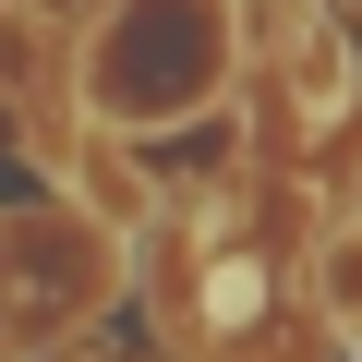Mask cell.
Segmentation results:
<instances>
[{
  "label": "cell",
  "instance_id": "6da1fadb",
  "mask_svg": "<svg viewBox=\"0 0 362 362\" xmlns=\"http://www.w3.org/2000/svg\"><path fill=\"white\" fill-rule=\"evenodd\" d=\"M302 302H314V326H362V230H326V242H314Z\"/></svg>",
  "mask_w": 362,
  "mask_h": 362
},
{
  "label": "cell",
  "instance_id": "7a4b0ae2",
  "mask_svg": "<svg viewBox=\"0 0 362 362\" xmlns=\"http://www.w3.org/2000/svg\"><path fill=\"white\" fill-rule=\"evenodd\" d=\"M37 13H61V25H73V13H97V0H37Z\"/></svg>",
  "mask_w": 362,
  "mask_h": 362
}]
</instances>
